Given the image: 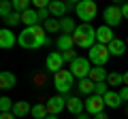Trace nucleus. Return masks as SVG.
<instances>
[{"instance_id": "nucleus-11", "label": "nucleus", "mask_w": 128, "mask_h": 119, "mask_svg": "<svg viewBox=\"0 0 128 119\" xmlns=\"http://www.w3.org/2000/svg\"><path fill=\"white\" fill-rule=\"evenodd\" d=\"M47 111H49V115H58V113H62L64 111V106H66V100H64V96H54V98H49L47 100Z\"/></svg>"}, {"instance_id": "nucleus-37", "label": "nucleus", "mask_w": 128, "mask_h": 119, "mask_svg": "<svg viewBox=\"0 0 128 119\" xmlns=\"http://www.w3.org/2000/svg\"><path fill=\"white\" fill-rule=\"evenodd\" d=\"M122 15L124 19H128V4H122Z\"/></svg>"}, {"instance_id": "nucleus-28", "label": "nucleus", "mask_w": 128, "mask_h": 119, "mask_svg": "<svg viewBox=\"0 0 128 119\" xmlns=\"http://www.w3.org/2000/svg\"><path fill=\"white\" fill-rule=\"evenodd\" d=\"M11 2H13V11H17V13L30 11V2L28 0H11Z\"/></svg>"}, {"instance_id": "nucleus-29", "label": "nucleus", "mask_w": 128, "mask_h": 119, "mask_svg": "<svg viewBox=\"0 0 128 119\" xmlns=\"http://www.w3.org/2000/svg\"><path fill=\"white\" fill-rule=\"evenodd\" d=\"M43 28H45V32H58L60 30V19H47L45 23H43Z\"/></svg>"}, {"instance_id": "nucleus-5", "label": "nucleus", "mask_w": 128, "mask_h": 119, "mask_svg": "<svg viewBox=\"0 0 128 119\" xmlns=\"http://www.w3.org/2000/svg\"><path fill=\"white\" fill-rule=\"evenodd\" d=\"M70 72H73L75 79L83 81V79H88L90 72H92V62L88 58H77L73 64H70Z\"/></svg>"}, {"instance_id": "nucleus-39", "label": "nucleus", "mask_w": 128, "mask_h": 119, "mask_svg": "<svg viewBox=\"0 0 128 119\" xmlns=\"http://www.w3.org/2000/svg\"><path fill=\"white\" fill-rule=\"evenodd\" d=\"M77 119H90V115H88V113H81V115H77Z\"/></svg>"}, {"instance_id": "nucleus-17", "label": "nucleus", "mask_w": 128, "mask_h": 119, "mask_svg": "<svg viewBox=\"0 0 128 119\" xmlns=\"http://www.w3.org/2000/svg\"><path fill=\"white\" fill-rule=\"evenodd\" d=\"M107 77H109V72H107L102 66H94L88 79H90L92 83H107Z\"/></svg>"}, {"instance_id": "nucleus-16", "label": "nucleus", "mask_w": 128, "mask_h": 119, "mask_svg": "<svg viewBox=\"0 0 128 119\" xmlns=\"http://www.w3.org/2000/svg\"><path fill=\"white\" fill-rule=\"evenodd\" d=\"M30 113H32V109H30V102H26V100H19V102H15V106H13V115H15L17 119L28 117Z\"/></svg>"}, {"instance_id": "nucleus-8", "label": "nucleus", "mask_w": 128, "mask_h": 119, "mask_svg": "<svg viewBox=\"0 0 128 119\" xmlns=\"http://www.w3.org/2000/svg\"><path fill=\"white\" fill-rule=\"evenodd\" d=\"M102 109H105V100H102L100 96H88V100H86V113L88 115H92V117H96V115H100L102 113Z\"/></svg>"}, {"instance_id": "nucleus-9", "label": "nucleus", "mask_w": 128, "mask_h": 119, "mask_svg": "<svg viewBox=\"0 0 128 119\" xmlns=\"http://www.w3.org/2000/svg\"><path fill=\"white\" fill-rule=\"evenodd\" d=\"M45 66H47V70L54 72V74L60 72V70H64V58H62V53H60V51H51V53L47 55Z\"/></svg>"}, {"instance_id": "nucleus-18", "label": "nucleus", "mask_w": 128, "mask_h": 119, "mask_svg": "<svg viewBox=\"0 0 128 119\" xmlns=\"http://www.w3.org/2000/svg\"><path fill=\"white\" fill-rule=\"evenodd\" d=\"M102 100H105V106H111V109H118V106L124 102L122 96H120V92H113V89H109V92L105 94Z\"/></svg>"}, {"instance_id": "nucleus-32", "label": "nucleus", "mask_w": 128, "mask_h": 119, "mask_svg": "<svg viewBox=\"0 0 128 119\" xmlns=\"http://www.w3.org/2000/svg\"><path fill=\"white\" fill-rule=\"evenodd\" d=\"M62 58H64V62H70V64H73V62H75V60L79 58V55L75 53L73 49H70V51H64V53H62Z\"/></svg>"}, {"instance_id": "nucleus-23", "label": "nucleus", "mask_w": 128, "mask_h": 119, "mask_svg": "<svg viewBox=\"0 0 128 119\" xmlns=\"http://www.w3.org/2000/svg\"><path fill=\"white\" fill-rule=\"evenodd\" d=\"M60 30H62L64 34H70V36H73V32L77 30V26H75V21L70 17H62L60 19Z\"/></svg>"}, {"instance_id": "nucleus-41", "label": "nucleus", "mask_w": 128, "mask_h": 119, "mask_svg": "<svg viewBox=\"0 0 128 119\" xmlns=\"http://www.w3.org/2000/svg\"><path fill=\"white\" fill-rule=\"evenodd\" d=\"M45 119H58V115H47Z\"/></svg>"}, {"instance_id": "nucleus-42", "label": "nucleus", "mask_w": 128, "mask_h": 119, "mask_svg": "<svg viewBox=\"0 0 128 119\" xmlns=\"http://www.w3.org/2000/svg\"><path fill=\"white\" fill-rule=\"evenodd\" d=\"M126 45H128V38H126Z\"/></svg>"}, {"instance_id": "nucleus-3", "label": "nucleus", "mask_w": 128, "mask_h": 119, "mask_svg": "<svg viewBox=\"0 0 128 119\" xmlns=\"http://www.w3.org/2000/svg\"><path fill=\"white\" fill-rule=\"evenodd\" d=\"M17 45H22L24 49H38V47H43V43L38 41L34 28H24L17 34Z\"/></svg>"}, {"instance_id": "nucleus-33", "label": "nucleus", "mask_w": 128, "mask_h": 119, "mask_svg": "<svg viewBox=\"0 0 128 119\" xmlns=\"http://www.w3.org/2000/svg\"><path fill=\"white\" fill-rule=\"evenodd\" d=\"M38 19H41L43 23H45L47 19H51V13H49V6H47V9H38Z\"/></svg>"}, {"instance_id": "nucleus-22", "label": "nucleus", "mask_w": 128, "mask_h": 119, "mask_svg": "<svg viewBox=\"0 0 128 119\" xmlns=\"http://www.w3.org/2000/svg\"><path fill=\"white\" fill-rule=\"evenodd\" d=\"M79 92L83 94V96H94V89H96V83H92L90 79H83V81H79Z\"/></svg>"}, {"instance_id": "nucleus-26", "label": "nucleus", "mask_w": 128, "mask_h": 119, "mask_svg": "<svg viewBox=\"0 0 128 119\" xmlns=\"http://www.w3.org/2000/svg\"><path fill=\"white\" fill-rule=\"evenodd\" d=\"M4 23H6V28H15L17 23H22V13L13 11V13H11L9 17H4Z\"/></svg>"}, {"instance_id": "nucleus-2", "label": "nucleus", "mask_w": 128, "mask_h": 119, "mask_svg": "<svg viewBox=\"0 0 128 119\" xmlns=\"http://www.w3.org/2000/svg\"><path fill=\"white\" fill-rule=\"evenodd\" d=\"M73 83H75V77H73L70 70H60V72L54 74V85H56V89H58L60 96L68 94L70 87H73Z\"/></svg>"}, {"instance_id": "nucleus-25", "label": "nucleus", "mask_w": 128, "mask_h": 119, "mask_svg": "<svg viewBox=\"0 0 128 119\" xmlns=\"http://www.w3.org/2000/svg\"><path fill=\"white\" fill-rule=\"evenodd\" d=\"M13 106H15V102L11 100L9 96L0 98V113H13Z\"/></svg>"}, {"instance_id": "nucleus-30", "label": "nucleus", "mask_w": 128, "mask_h": 119, "mask_svg": "<svg viewBox=\"0 0 128 119\" xmlns=\"http://www.w3.org/2000/svg\"><path fill=\"white\" fill-rule=\"evenodd\" d=\"M11 13H13V2H11V0H2V4H0V15H2V19L9 17Z\"/></svg>"}, {"instance_id": "nucleus-40", "label": "nucleus", "mask_w": 128, "mask_h": 119, "mask_svg": "<svg viewBox=\"0 0 128 119\" xmlns=\"http://www.w3.org/2000/svg\"><path fill=\"white\" fill-rule=\"evenodd\" d=\"M124 85H128V70L124 72Z\"/></svg>"}, {"instance_id": "nucleus-15", "label": "nucleus", "mask_w": 128, "mask_h": 119, "mask_svg": "<svg viewBox=\"0 0 128 119\" xmlns=\"http://www.w3.org/2000/svg\"><path fill=\"white\" fill-rule=\"evenodd\" d=\"M66 11H68V4H64L62 0H54V2H49L51 17H60V19H62L64 15H66Z\"/></svg>"}, {"instance_id": "nucleus-21", "label": "nucleus", "mask_w": 128, "mask_h": 119, "mask_svg": "<svg viewBox=\"0 0 128 119\" xmlns=\"http://www.w3.org/2000/svg\"><path fill=\"white\" fill-rule=\"evenodd\" d=\"M126 47H128V45H126L124 41L115 38V41L109 45V53H111V55H124V53H126Z\"/></svg>"}, {"instance_id": "nucleus-1", "label": "nucleus", "mask_w": 128, "mask_h": 119, "mask_svg": "<svg viewBox=\"0 0 128 119\" xmlns=\"http://www.w3.org/2000/svg\"><path fill=\"white\" fill-rule=\"evenodd\" d=\"M73 41H75V47H81V49L90 51L92 47L96 45V30L90 23H81V26H77V30L73 32Z\"/></svg>"}, {"instance_id": "nucleus-10", "label": "nucleus", "mask_w": 128, "mask_h": 119, "mask_svg": "<svg viewBox=\"0 0 128 119\" xmlns=\"http://www.w3.org/2000/svg\"><path fill=\"white\" fill-rule=\"evenodd\" d=\"M113 41H115V34H113V30H111L109 26H100L96 30V43H98V45L109 47Z\"/></svg>"}, {"instance_id": "nucleus-12", "label": "nucleus", "mask_w": 128, "mask_h": 119, "mask_svg": "<svg viewBox=\"0 0 128 119\" xmlns=\"http://www.w3.org/2000/svg\"><path fill=\"white\" fill-rule=\"evenodd\" d=\"M15 43H17V36L13 34V30H11V28L0 30V49H11Z\"/></svg>"}, {"instance_id": "nucleus-24", "label": "nucleus", "mask_w": 128, "mask_h": 119, "mask_svg": "<svg viewBox=\"0 0 128 119\" xmlns=\"http://www.w3.org/2000/svg\"><path fill=\"white\" fill-rule=\"evenodd\" d=\"M32 117H34V119H45L47 117V115H49V111H47V106L45 104H34V106H32Z\"/></svg>"}, {"instance_id": "nucleus-36", "label": "nucleus", "mask_w": 128, "mask_h": 119, "mask_svg": "<svg viewBox=\"0 0 128 119\" xmlns=\"http://www.w3.org/2000/svg\"><path fill=\"white\" fill-rule=\"evenodd\" d=\"M0 119H17V117H15L13 113H2V115H0Z\"/></svg>"}, {"instance_id": "nucleus-20", "label": "nucleus", "mask_w": 128, "mask_h": 119, "mask_svg": "<svg viewBox=\"0 0 128 119\" xmlns=\"http://www.w3.org/2000/svg\"><path fill=\"white\" fill-rule=\"evenodd\" d=\"M58 47H60V51H70V49L75 47L73 36H70V34H60V38H58Z\"/></svg>"}, {"instance_id": "nucleus-4", "label": "nucleus", "mask_w": 128, "mask_h": 119, "mask_svg": "<svg viewBox=\"0 0 128 119\" xmlns=\"http://www.w3.org/2000/svg\"><path fill=\"white\" fill-rule=\"evenodd\" d=\"M109 58H111V53H109V47H105V45H98L96 43L94 47H92L90 51H88V60H90L94 66H105L107 62H109Z\"/></svg>"}, {"instance_id": "nucleus-14", "label": "nucleus", "mask_w": 128, "mask_h": 119, "mask_svg": "<svg viewBox=\"0 0 128 119\" xmlns=\"http://www.w3.org/2000/svg\"><path fill=\"white\" fill-rule=\"evenodd\" d=\"M22 23H24L26 28L38 26V23H41V19H38V11L30 9V11H26V13H22Z\"/></svg>"}, {"instance_id": "nucleus-35", "label": "nucleus", "mask_w": 128, "mask_h": 119, "mask_svg": "<svg viewBox=\"0 0 128 119\" xmlns=\"http://www.w3.org/2000/svg\"><path fill=\"white\" fill-rule=\"evenodd\" d=\"M120 96H122L124 102H128V85H124L122 89H120Z\"/></svg>"}, {"instance_id": "nucleus-19", "label": "nucleus", "mask_w": 128, "mask_h": 119, "mask_svg": "<svg viewBox=\"0 0 128 119\" xmlns=\"http://www.w3.org/2000/svg\"><path fill=\"white\" fill-rule=\"evenodd\" d=\"M15 83H17V79H15L13 72H9V70L0 72V87L2 89H11V87H15Z\"/></svg>"}, {"instance_id": "nucleus-7", "label": "nucleus", "mask_w": 128, "mask_h": 119, "mask_svg": "<svg viewBox=\"0 0 128 119\" xmlns=\"http://www.w3.org/2000/svg\"><path fill=\"white\" fill-rule=\"evenodd\" d=\"M102 19H105V26H109V28L120 26V23H122V19H124V15H122V6H115V4L107 6L105 13H102Z\"/></svg>"}, {"instance_id": "nucleus-43", "label": "nucleus", "mask_w": 128, "mask_h": 119, "mask_svg": "<svg viewBox=\"0 0 128 119\" xmlns=\"http://www.w3.org/2000/svg\"><path fill=\"white\" fill-rule=\"evenodd\" d=\"M126 111H128V109H126Z\"/></svg>"}, {"instance_id": "nucleus-38", "label": "nucleus", "mask_w": 128, "mask_h": 119, "mask_svg": "<svg viewBox=\"0 0 128 119\" xmlns=\"http://www.w3.org/2000/svg\"><path fill=\"white\" fill-rule=\"evenodd\" d=\"M92 119H109V117H107L105 113H100V115H96V117H92Z\"/></svg>"}, {"instance_id": "nucleus-27", "label": "nucleus", "mask_w": 128, "mask_h": 119, "mask_svg": "<svg viewBox=\"0 0 128 119\" xmlns=\"http://www.w3.org/2000/svg\"><path fill=\"white\" fill-rule=\"evenodd\" d=\"M107 85H122L124 87V74L120 72H109V77H107Z\"/></svg>"}, {"instance_id": "nucleus-31", "label": "nucleus", "mask_w": 128, "mask_h": 119, "mask_svg": "<svg viewBox=\"0 0 128 119\" xmlns=\"http://www.w3.org/2000/svg\"><path fill=\"white\" fill-rule=\"evenodd\" d=\"M107 92H109V85H107V83H96V89H94L96 96L105 98V94H107Z\"/></svg>"}, {"instance_id": "nucleus-6", "label": "nucleus", "mask_w": 128, "mask_h": 119, "mask_svg": "<svg viewBox=\"0 0 128 119\" xmlns=\"http://www.w3.org/2000/svg\"><path fill=\"white\" fill-rule=\"evenodd\" d=\"M77 17H81L83 23H90L92 19L96 17V2L94 0H81V2H77Z\"/></svg>"}, {"instance_id": "nucleus-13", "label": "nucleus", "mask_w": 128, "mask_h": 119, "mask_svg": "<svg viewBox=\"0 0 128 119\" xmlns=\"http://www.w3.org/2000/svg\"><path fill=\"white\" fill-rule=\"evenodd\" d=\"M66 109L73 115H81L86 111V102H81V98H77V96H70V98H66Z\"/></svg>"}, {"instance_id": "nucleus-34", "label": "nucleus", "mask_w": 128, "mask_h": 119, "mask_svg": "<svg viewBox=\"0 0 128 119\" xmlns=\"http://www.w3.org/2000/svg\"><path fill=\"white\" fill-rule=\"evenodd\" d=\"M34 6H36V9H47L49 2H47V0H34Z\"/></svg>"}]
</instances>
